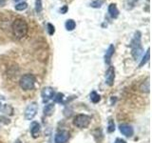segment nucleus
<instances>
[{
  "label": "nucleus",
  "mask_w": 152,
  "mask_h": 143,
  "mask_svg": "<svg viewBox=\"0 0 152 143\" xmlns=\"http://www.w3.org/2000/svg\"><path fill=\"white\" fill-rule=\"evenodd\" d=\"M12 30L13 35L18 39L25 37L28 35V26L26 20H24L23 18H16L14 19L12 24Z\"/></svg>",
  "instance_id": "1"
},
{
  "label": "nucleus",
  "mask_w": 152,
  "mask_h": 143,
  "mask_svg": "<svg viewBox=\"0 0 152 143\" xmlns=\"http://www.w3.org/2000/svg\"><path fill=\"white\" fill-rule=\"evenodd\" d=\"M142 33L140 31H136L134 32V35L130 43V48H131V55L133 58L135 60H138L141 57L142 54Z\"/></svg>",
  "instance_id": "2"
},
{
  "label": "nucleus",
  "mask_w": 152,
  "mask_h": 143,
  "mask_svg": "<svg viewBox=\"0 0 152 143\" xmlns=\"http://www.w3.org/2000/svg\"><path fill=\"white\" fill-rule=\"evenodd\" d=\"M35 82H36L35 76L31 74H24L20 78L19 85H20V87L24 91H30L33 89Z\"/></svg>",
  "instance_id": "3"
},
{
  "label": "nucleus",
  "mask_w": 152,
  "mask_h": 143,
  "mask_svg": "<svg viewBox=\"0 0 152 143\" xmlns=\"http://www.w3.org/2000/svg\"><path fill=\"white\" fill-rule=\"evenodd\" d=\"M91 118L90 116H87V114H78L74 117V120H73V124L80 129H84V128H87Z\"/></svg>",
  "instance_id": "4"
},
{
  "label": "nucleus",
  "mask_w": 152,
  "mask_h": 143,
  "mask_svg": "<svg viewBox=\"0 0 152 143\" xmlns=\"http://www.w3.org/2000/svg\"><path fill=\"white\" fill-rule=\"evenodd\" d=\"M38 111V105L35 102L31 103L25 110V117L28 120H31V119L36 116V113Z\"/></svg>",
  "instance_id": "5"
},
{
  "label": "nucleus",
  "mask_w": 152,
  "mask_h": 143,
  "mask_svg": "<svg viewBox=\"0 0 152 143\" xmlns=\"http://www.w3.org/2000/svg\"><path fill=\"white\" fill-rule=\"evenodd\" d=\"M115 78V69L113 66H109L106 72V84L108 86H112Z\"/></svg>",
  "instance_id": "6"
},
{
  "label": "nucleus",
  "mask_w": 152,
  "mask_h": 143,
  "mask_svg": "<svg viewBox=\"0 0 152 143\" xmlns=\"http://www.w3.org/2000/svg\"><path fill=\"white\" fill-rule=\"evenodd\" d=\"M69 138V132H66V131H61V132L56 133L55 138H54V141H55V143H66V142H68Z\"/></svg>",
  "instance_id": "7"
},
{
  "label": "nucleus",
  "mask_w": 152,
  "mask_h": 143,
  "mask_svg": "<svg viewBox=\"0 0 152 143\" xmlns=\"http://www.w3.org/2000/svg\"><path fill=\"white\" fill-rule=\"evenodd\" d=\"M42 97H43V100H44V102H47L50 100L52 97H53L54 95V90L52 89L51 87H45L44 89L42 90Z\"/></svg>",
  "instance_id": "8"
},
{
  "label": "nucleus",
  "mask_w": 152,
  "mask_h": 143,
  "mask_svg": "<svg viewBox=\"0 0 152 143\" xmlns=\"http://www.w3.org/2000/svg\"><path fill=\"white\" fill-rule=\"evenodd\" d=\"M119 129H120V132L126 137H131L133 136V133H134L133 128L130 125H127V124H122Z\"/></svg>",
  "instance_id": "9"
},
{
  "label": "nucleus",
  "mask_w": 152,
  "mask_h": 143,
  "mask_svg": "<svg viewBox=\"0 0 152 143\" xmlns=\"http://www.w3.org/2000/svg\"><path fill=\"white\" fill-rule=\"evenodd\" d=\"M114 52H115V48H114V46L112 44L109 45V47L107 48V50L106 52V55H104V62H106L107 64H108V65L110 64L111 57L114 55Z\"/></svg>",
  "instance_id": "10"
},
{
  "label": "nucleus",
  "mask_w": 152,
  "mask_h": 143,
  "mask_svg": "<svg viewBox=\"0 0 152 143\" xmlns=\"http://www.w3.org/2000/svg\"><path fill=\"white\" fill-rule=\"evenodd\" d=\"M108 13L112 18L116 19L119 16V10L117 8V5L111 3L110 5L108 6Z\"/></svg>",
  "instance_id": "11"
},
{
  "label": "nucleus",
  "mask_w": 152,
  "mask_h": 143,
  "mask_svg": "<svg viewBox=\"0 0 152 143\" xmlns=\"http://www.w3.org/2000/svg\"><path fill=\"white\" fill-rule=\"evenodd\" d=\"M31 133L33 137H37L40 133V125L37 122H32L31 125Z\"/></svg>",
  "instance_id": "12"
},
{
  "label": "nucleus",
  "mask_w": 152,
  "mask_h": 143,
  "mask_svg": "<svg viewBox=\"0 0 152 143\" xmlns=\"http://www.w3.org/2000/svg\"><path fill=\"white\" fill-rule=\"evenodd\" d=\"M65 28H66V30L69 32L73 31L76 28V22L73 20V19H68L65 23Z\"/></svg>",
  "instance_id": "13"
},
{
  "label": "nucleus",
  "mask_w": 152,
  "mask_h": 143,
  "mask_svg": "<svg viewBox=\"0 0 152 143\" xmlns=\"http://www.w3.org/2000/svg\"><path fill=\"white\" fill-rule=\"evenodd\" d=\"M54 112V105L53 104H48L44 108V114L47 116H51Z\"/></svg>",
  "instance_id": "14"
},
{
  "label": "nucleus",
  "mask_w": 152,
  "mask_h": 143,
  "mask_svg": "<svg viewBox=\"0 0 152 143\" xmlns=\"http://www.w3.org/2000/svg\"><path fill=\"white\" fill-rule=\"evenodd\" d=\"M14 8H15L16 11L18 12H22V11H25V10L28 8V3L23 1V2H19L18 4H16L15 6H14Z\"/></svg>",
  "instance_id": "15"
},
{
  "label": "nucleus",
  "mask_w": 152,
  "mask_h": 143,
  "mask_svg": "<svg viewBox=\"0 0 152 143\" xmlns=\"http://www.w3.org/2000/svg\"><path fill=\"white\" fill-rule=\"evenodd\" d=\"M149 55H150V50H149V48L147 49V51H146V52H145V55H144V57H142V59L141 60V63L139 64V67L141 68V67H142L144 66L147 61L149 60Z\"/></svg>",
  "instance_id": "16"
},
{
  "label": "nucleus",
  "mask_w": 152,
  "mask_h": 143,
  "mask_svg": "<svg viewBox=\"0 0 152 143\" xmlns=\"http://www.w3.org/2000/svg\"><path fill=\"white\" fill-rule=\"evenodd\" d=\"M42 11H43L42 0H35V12L37 13H40Z\"/></svg>",
  "instance_id": "17"
},
{
  "label": "nucleus",
  "mask_w": 152,
  "mask_h": 143,
  "mask_svg": "<svg viewBox=\"0 0 152 143\" xmlns=\"http://www.w3.org/2000/svg\"><path fill=\"white\" fill-rule=\"evenodd\" d=\"M104 3V0H95L92 3H90V7L95 8V9H99L102 7V5Z\"/></svg>",
  "instance_id": "18"
},
{
  "label": "nucleus",
  "mask_w": 152,
  "mask_h": 143,
  "mask_svg": "<svg viewBox=\"0 0 152 143\" xmlns=\"http://www.w3.org/2000/svg\"><path fill=\"white\" fill-rule=\"evenodd\" d=\"M90 99L93 103H97L100 101V95L96 92H92L90 94Z\"/></svg>",
  "instance_id": "19"
},
{
  "label": "nucleus",
  "mask_w": 152,
  "mask_h": 143,
  "mask_svg": "<svg viewBox=\"0 0 152 143\" xmlns=\"http://www.w3.org/2000/svg\"><path fill=\"white\" fill-rule=\"evenodd\" d=\"M47 31L50 35H53L55 32V28L51 23H48L47 24Z\"/></svg>",
  "instance_id": "20"
},
{
  "label": "nucleus",
  "mask_w": 152,
  "mask_h": 143,
  "mask_svg": "<svg viewBox=\"0 0 152 143\" xmlns=\"http://www.w3.org/2000/svg\"><path fill=\"white\" fill-rule=\"evenodd\" d=\"M115 130V125H114V122L112 120H109L108 122V132L111 133Z\"/></svg>",
  "instance_id": "21"
},
{
  "label": "nucleus",
  "mask_w": 152,
  "mask_h": 143,
  "mask_svg": "<svg viewBox=\"0 0 152 143\" xmlns=\"http://www.w3.org/2000/svg\"><path fill=\"white\" fill-rule=\"evenodd\" d=\"M68 6H66V5H64L63 7H62L60 10H59V12L62 13V14H65V13H66V12H68Z\"/></svg>",
  "instance_id": "22"
},
{
  "label": "nucleus",
  "mask_w": 152,
  "mask_h": 143,
  "mask_svg": "<svg viewBox=\"0 0 152 143\" xmlns=\"http://www.w3.org/2000/svg\"><path fill=\"white\" fill-rule=\"evenodd\" d=\"M0 122H2L4 124H9L10 123V119L5 117V116H0Z\"/></svg>",
  "instance_id": "23"
},
{
  "label": "nucleus",
  "mask_w": 152,
  "mask_h": 143,
  "mask_svg": "<svg viewBox=\"0 0 152 143\" xmlns=\"http://www.w3.org/2000/svg\"><path fill=\"white\" fill-rule=\"evenodd\" d=\"M63 97H64V95L62 94H58L56 95L55 101H56V102H61V100L63 99Z\"/></svg>",
  "instance_id": "24"
},
{
  "label": "nucleus",
  "mask_w": 152,
  "mask_h": 143,
  "mask_svg": "<svg viewBox=\"0 0 152 143\" xmlns=\"http://www.w3.org/2000/svg\"><path fill=\"white\" fill-rule=\"evenodd\" d=\"M114 143H126V142L124 140V139H121V138H117Z\"/></svg>",
  "instance_id": "25"
},
{
  "label": "nucleus",
  "mask_w": 152,
  "mask_h": 143,
  "mask_svg": "<svg viewBox=\"0 0 152 143\" xmlns=\"http://www.w3.org/2000/svg\"><path fill=\"white\" fill-rule=\"evenodd\" d=\"M7 0H0V7H4L6 5Z\"/></svg>",
  "instance_id": "26"
},
{
  "label": "nucleus",
  "mask_w": 152,
  "mask_h": 143,
  "mask_svg": "<svg viewBox=\"0 0 152 143\" xmlns=\"http://www.w3.org/2000/svg\"><path fill=\"white\" fill-rule=\"evenodd\" d=\"M14 2H23V0H12Z\"/></svg>",
  "instance_id": "27"
},
{
  "label": "nucleus",
  "mask_w": 152,
  "mask_h": 143,
  "mask_svg": "<svg viewBox=\"0 0 152 143\" xmlns=\"http://www.w3.org/2000/svg\"><path fill=\"white\" fill-rule=\"evenodd\" d=\"M1 106H2V104H1V102H0V109H1Z\"/></svg>",
  "instance_id": "28"
}]
</instances>
